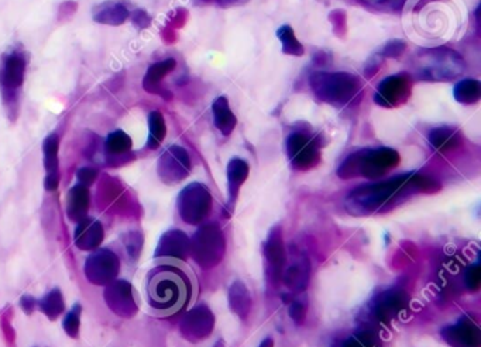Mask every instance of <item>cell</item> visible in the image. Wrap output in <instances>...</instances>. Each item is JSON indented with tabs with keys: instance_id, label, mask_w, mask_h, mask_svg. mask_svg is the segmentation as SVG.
<instances>
[{
	"instance_id": "6da1fadb",
	"label": "cell",
	"mask_w": 481,
	"mask_h": 347,
	"mask_svg": "<svg viewBox=\"0 0 481 347\" xmlns=\"http://www.w3.org/2000/svg\"><path fill=\"white\" fill-rule=\"evenodd\" d=\"M440 184L421 172H407L391 180L361 185L350 192L346 199L347 209L354 215H373L388 212L398 202L415 194H435Z\"/></svg>"
},
{
	"instance_id": "7a4b0ae2",
	"label": "cell",
	"mask_w": 481,
	"mask_h": 347,
	"mask_svg": "<svg viewBox=\"0 0 481 347\" xmlns=\"http://www.w3.org/2000/svg\"><path fill=\"white\" fill-rule=\"evenodd\" d=\"M147 298L158 312H175L189 298V281L180 270L158 267L148 277Z\"/></svg>"
},
{
	"instance_id": "3957f363",
	"label": "cell",
	"mask_w": 481,
	"mask_h": 347,
	"mask_svg": "<svg viewBox=\"0 0 481 347\" xmlns=\"http://www.w3.org/2000/svg\"><path fill=\"white\" fill-rule=\"evenodd\" d=\"M401 157L398 151L389 147L359 150L343 160L338 169L342 180H353L363 177L367 180H378L388 171L398 167Z\"/></svg>"
},
{
	"instance_id": "277c9868",
	"label": "cell",
	"mask_w": 481,
	"mask_h": 347,
	"mask_svg": "<svg viewBox=\"0 0 481 347\" xmlns=\"http://www.w3.org/2000/svg\"><path fill=\"white\" fill-rule=\"evenodd\" d=\"M315 97L332 106L350 104L360 92V80L349 72H315L309 79Z\"/></svg>"
},
{
	"instance_id": "5b68a950",
	"label": "cell",
	"mask_w": 481,
	"mask_h": 347,
	"mask_svg": "<svg viewBox=\"0 0 481 347\" xmlns=\"http://www.w3.org/2000/svg\"><path fill=\"white\" fill-rule=\"evenodd\" d=\"M464 68L461 55L445 47L424 50L415 58V71L426 80H452L461 75Z\"/></svg>"
},
{
	"instance_id": "8992f818",
	"label": "cell",
	"mask_w": 481,
	"mask_h": 347,
	"mask_svg": "<svg viewBox=\"0 0 481 347\" xmlns=\"http://www.w3.org/2000/svg\"><path fill=\"white\" fill-rule=\"evenodd\" d=\"M226 239L217 223L202 225L189 239V255L202 269H213L224 257Z\"/></svg>"
},
{
	"instance_id": "52a82bcc",
	"label": "cell",
	"mask_w": 481,
	"mask_h": 347,
	"mask_svg": "<svg viewBox=\"0 0 481 347\" xmlns=\"http://www.w3.org/2000/svg\"><path fill=\"white\" fill-rule=\"evenodd\" d=\"M212 194L206 185L201 183L187 185L177 198L180 218L188 225H201L212 211Z\"/></svg>"
},
{
	"instance_id": "ba28073f",
	"label": "cell",
	"mask_w": 481,
	"mask_h": 347,
	"mask_svg": "<svg viewBox=\"0 0 481 347\" xmlns=\"http://www.w3.org/2000/svg\"><path fill=\"white\" fill-rule=\"evenodd\" d=\"M191 157L181 146H170L158 158L157 174L166 185H175L191 174Z\"/></svg>"
},
{
	"instance_id": "9c48e42d",
	"label": "cell",
	"mask_w": 481,
	"mask_h": 347,
	"mask_svg": "<svg viewBox=\"0 0 481 347\" xmlns=\"http://www.w3.org/2000/svg\"><path fill=\"white\" fill-rule=\"evenodd\" d=\"M85 277L94 285H108L120 273V260L109 248L94 250L85 262Z\"/></svg>"
},
{
	"instance_id": "30bf717a",
	"label": "cell",
	"mask_w": 481,
	"mask_h": 347,
	"mask_svg": "<svg viewBox=\"0 0 481 347\" xmlns=\"http://www.w3.org/2000/svg\"><path fill=\"white\" fill-rule=\"evenodd\" d=\"M263 257L266 264V280L273 287H277L281 281V276L288 260L285 243L282 239V230L278 225L270 230L263 244Z\"/></svg>"
},
{
	"instance_id": "8fae6325",
	"label": "cell",
	"mask_w": 481,
	"mask_h": 347,
	"mask_svg": "<svg viewBox=\"0 0 481 347\" xmlns=\"http://www.w3.org/2000/svg\"><path fill=\"white\" fill-rule=\"evenodd\" d=\"M408 304V295L403 290H387L373 298L368 312L371 319L385 325L403 315Z\"/></svg>"
},
{
	"instance_id": "7c38bea8",
	"label": "cell",
	"mask_w": 481,
	"mask_h": 347,
	"mask_svg": "<svg viewBox=\"0 0 481 347\" xmlns=\"http://www.w3.org/2000/svg\"><path fill=\"white\" fill-rule=\"evenodd\" d=\"M412 92L410 76L398 73L385 78L374 94V102L382 108H396L408 101Z\"/></svg>"
},
{
	"instance_id": "4fadbf2b",
	"label": "cell",
	"mask_w": 481,
	"mask_h": 347,
	"mask_svg": "<svg viewBox=\"0 0 481 347\" xmlns=\"http://www.w3.org/2000/svg\"><path fill=\"white\" fill-rule=\"evenodd\" d=\"M26 73V59L22 52L13 51L3 58L0 68V88H2L6 104L17 99Z\"/></svg>"
},
{
	"instance_id": "5bb4252c",
	"label": "cell",
	"mask_w": 481,
	"mask_h": 347,
	"mask_svg": "<svg viewBox=\"0 0 481 347\" xmlns=\"http://www.w3.org/2000/svg\"><path fill=\"white\" fill-rule=\"evenodd\" d=\"M287 154L295 169L306 171L320 161L319 144L303 133H292L287 139Z\"/></svg>"
},
{
	"instance_id": "9a60e30c",
	"label": "cell",
	"mask_w": 481,
	"mask_h": 347,
	"mask_svg": "<svg viewBox=\"0 0 481 347\" xmlns=\"http://www.w3.org/2000/svg\"><path fill=\"white\" fill-rule=\"evenodd\" d=\"M215 327V315L206 305H196L189 309L181 320V334L192 341L198 343L208 339Z\"/></svg>"
},
{
	"instance_id": "2e32d148",
	"label": "cell",
	"mask_w": 481,
	"mask_h": 347,
	"mask_svg": "<svg viewBox=\"0 0 481 347\" xmlns=\"http://www.w3.org/2000/svg\"><path fill=\"white\" fill-rule=\"evenodd\" d=\"M103 298L109 309L120 318H131L138 311L133 287L126 280H115L108 284Z\"/></svg>"
},
{
	"instance_id": "e0dca14e",
	"label": "cell",
	"mask_w": 481,
	"mask_h": 347,
	"mask_svg": "<svg viewBox=\"0 0 481 347\" xmlns=\"http://www.w3.org/2000/svg\"><path fill=\"white\" fill-rule=\"evenodd\" d=\"M440 333L445 341L453 347H480L481 344L480 327L468 315L459 319L454 325L443 327Z\"/></svg>"
},
{
	"instance_id": "ac0fdd59",
	"label": "cell",
	"mask_w": 481,
	"mask_h": 347,
	"mask_svg": "<svg viewBox=\"0 0 481 347\" xmlns=\"http://www.w3.org/2000/svg\"><path fill=\"white\" fill-rule=\"evenodd\" d=\"M189 255V237L187 233L178 229L166 232L158 240L154 251L155 258H171V260H187Z\"/></svg>"
},
{
	"instance_id": "d6986e66",
	"label": "cell",
	"mask_w": 481,
	"mask_h": 347,
	"mask_svg": "<svg viewBox=\"0 0 481 347\" xmlns=\"http://www.w3.org/2000/svg\"><path fill=\"white\" fill-rule=\"evenodd\" d=\"M105 239V230L102 223L94 218H85L76 223L73 232V243L79 250L94 251L101 247Z\"/></svg>"
},
{
	"instance_id": "ffe728a7",
	"label": "cell",
	"mask_w": 481,
	"mask_h": 347,
	"mask_svg": "<svg viewBox=\"0 0 481 347\" xmlns=\"http://www.w3.org/2000/svg\"><path fill=\"white\" fill-rule=\"evenodd\" d=\"M281 281L295 294H303L310 281V264L308 258H296L288 267L285 266Z\"/></svg>"
},
{
	"instance_id": "44dd1931",
	"label": "cell",
	"mask_w": 481,
	"mask_h": 347,
	"mask_svg": "<svg viewBox=\"0 0 481 347\" xmlns=\"http://www.w3.org/2000/svg\"><path fill=\"white\" fill-rule=\"evenodd\" d=\"M250 174V167L249 162L245 161L243 158H231L227 164V191H229V204L227 206L233 209V205L238 197L240 190H242L243 184L249 178Z\"/></svg>"
},
{
	"instance_id": "7402d4cb",
	"label": "cell",
	"mask_w": 481,
	"mask_h": 347,
	"mask_svg": "<svg viewBox=\"0 0 481 347\" xmlns=\"http://www.w3.org/2000/svg\"><path fill=\"white\" fill-rule=\"evenodd\" d=\"M89 201H91V195H89L88 187H84L81 184L72 187L66 195L68 219L76 223L85 219L89 211Z\"/></svg>"
},
{
	"instance_id": "603a6c76",
	"label": "cell",
	"mask_w": 481,
	"mask_h": 347,
	"mask_svg": "<svg viewBox=\"0 0 481 347\" xmlns=\"http://www.w3.org/2000/svg\"><path fill=\"white\" fill-rule=\"evenodd\" d=\"M230 311L242 320L247 319L253 306V298L247 285L242 281H234L227 291Z\"/></svg>"
},
{
	"instance_id": "cb8c5ba5",
	"label": "cell",
	"mask_w": 481,
	"mask_h": 347,
	"mask_svg": "<svg viewBox=\"0 0 481 347\" xmlns=\"http://www.w3.org/2000/svg\"><path fill=\"white\" fill-rule=\"evenodd\" d=\"M212 113H213V122L216 129L223 134L229 136L234 130L237 125V118L231 112L229 101L226 97H219L212 104Z\"/></svg>"
},
{
	"instance_id": "d4e9b609",
	"label": "cell",
	"mask_w": 481,
	"mask_h": 347,
	"mask_svg": "<svg viewBox=\"0 0 481 347\" xmlns=\"http://www.w3.org/2000/svg\"><path fill=\"white\" fill-rule=\"evenodd\" d=\"M129 19V9L120 2H106L94 12V20L99 24L122 26Z\"/></svg>"
},
{
	"instance_id": "484cf974",
	"label": "cell",
	"mask_w": 481,
	"mask_h": 347,
	"mask_svg": "<svg viewBox=\"0 0 481 347\" xmlns=\"http://www.w3.org/2000/svg\"><path fill=\"white\" fill-rule=\"evenodd\" d=\"M175 59L168 58L166 61L161 62H157L154 65H151L148 68V71L145 72V76L143 79V85H144V90L148 92H154V94H159V83L161 80L171 72L175 69Z\"/></svg>"
},
{
	"instance_id": "4316f807",
	"label": "cell",
	"mask_w": 481,
	"mask_h": 347,
	"mask_svg": "<svg viewBox=\"0 0 481 347\" xmlns=\"http://www.w3.org/2000/svg\"><path fill=\"white\" fill-rule=\"evenodd\" d=\"M428 140L433 150L439 153H449L460 144V136L449 127H436L431 130Z\"/></svg>"
},
{
	"instance_id": "83f0119b",
	"label": "cell",
	"mask_w": 481,
	"mask_h": 347,
	"mask_svg": "<svg viewBox=\"0 0 481 347\" xmlns=\"http://www.w3.org/2000/svg\"><path fill=\"white\" fill-rule=\"evenodd\" d=\"M454 99L463 105H473L481 98V83L475 79H463L453 90Z\"/></svg>"
},
{
	"instance_id": "f1b7e54d",
	"label": "cell",
	"mask_w": 481,
	"mask_h": 347,
	"mask_svg": "<svg viewBox=\"0 0 481 347\" xmlns=\"http://www.w3.org/2000/svg\"><path fill=\"white\" fill-rule=\"evenodd\" d=\"M148 129H150V133H148L147 147L150 150H155L159 147V144L164 141L166 134H167V126H166L164 116L157 111L151 112L148 115Z\"/></svg>"
},
{
	"instance_id": "f546056e",
	"label": "cell",
	"mask_w": 481,
	"mask_h": 347,
	"mask_svg": "<svg viewBox=\"0 0 481 347\" xmlns=\"http://www.w3.org/2000/svg\"><path fill=\"white\" fill-rule=\"evenodd\" d=\"M38 308L40 311L50 319L55 320L65 309V302L64 297L59 288L51 290L48 294H45L40 301H38Z\"/></svg>"
},
{
	"instance_id": "4dcf8cb0",
	"label": "cell",
	"mask_w": 481,
	"mask_h": 347,
	"mask_svg": "<svg viewBox=\"0 0 481 347\" xmlns=\"http://www.w3.org/2000/svg\"><path fill=\"white\" fill-rule=\"evenodd\" d=\"M58 150H59V137L57 134H50L43 143V154H44V168L47 174H58L59 161H58Z\"/></svg>"
},
{
	"instance_id": "1f68e13d",
	"label": "cell",
	"mask_w": 481,
	"mask_h": 347,
	"mask_svg": "<svg viewBox=\"0 0 481 347\" xmlns=\"http://www.w3.org/2000/svg\"><path fill=\"white\" fill-rule=\"evenodd\" d=\"M277 37L280 38V41L282 44L284 54L294 55V57L303 55V52H305L303 45L298 41V38H296V36L294 33V29L291 26H288V24L281 26L277 30Z\"/></svg>"
},
{
	"instance_id": "d6a6232c",
	"label": "cell",
	"mask_w": 481,
	"mask_h": 347,
	"mask_svg": "<svg viewBox=\"0 0 481 347\" xmlns=\"http://www.w3.org/2000/svg\"><path fill=\"white\" fill-rule=\"evenodd\" d=\"M131 144L133 143L129 134H126L123 130H115L108 136L105 147L110 155H122L130 151Z\"/></svg>"
},
{
	"instance_id": "836d02e7",
	"label": "cell",
	"mask_w": 481,
	"mask_h": 347,
	"mask_svg": "<svg viewBox=\"0 0 481 347\" xmlns=\"http://www.w3.org/2000/svg\"><path fill=\"white\" fill-rule=\"evenodd\" d=\"M81 313H82V306L79 304H75L73 308L64 316L62 327L69 337H73V339L78 337L79 329H81Z\"/></svg>"
},
{
	"instance_id": "e575fe53",
	"label": "cell",
	"mask_w": 481,
	"mask_h": 347,
	"mask_svg": "<svg viewBox=\"0 0 481 347\" xmlns=\"http://www.w3.org/2000/svg\"><path fill=\"white\" fill-rule=\"evenodd\" d=\"M340 347H380L377 336L371 330H361L347 337Z\"/></svg>"
},
{
	"instance_id": "d590c367",
	"label": "cell",
	"mask_w": 481,
	"mask_h": 347,
	"mask_svg": "<svg viewBox=\"0 0 481 347\" xmlns=\"http://www.w3.org/2000/svg\"><path fill=\"white\" fill-rule=\"evenodd\" d=\"M306 311H308V302L305 297L301 298H295L289 302V308H288V313L291 316V319L294 320L295 325L301 326L305 322L306 318Z\"/></svg>"
},
{
	"instance_id": "8d00e7d4",
	"label": "cell",
	"mask_w": 481,
	"mask_h": 347,
	"mask_svg": "<svg viewBox=\"0 0 481 347\" xmlns=\"http://www.w3.org/2000/svg\"><path fill=\"white\" fill-rule=\"evenodd\" d=\"M124 246L129 253V255L136 260L140 255L141 247H143V234L138 232H130L124 237Z\"/></svg>"
},
{
	"instance_id": "74e56055",
	"label": "cell",
	"mask_w": 481,
	"mask_h": 347,
	"mask_svg": "<svg viewBox=\"0 0 481 347\" xmlns=\"http://www.w3.org/2000/svg\"><path fill=\"white\" fill-rule=\"evenodd\" d=\"M464 284L468 291L477 292L481 287V267L478 263L470 266L464 274Z\"/></svg>"
},
{
	"instance_id": "f35d334b",
	"label": "cell",
	"mask_w": 481,
	"mask_h": 347,
	"mask_svg": "<svg viewBox=\"0 0 481 347\" xmlns=\"http://www.w3.org/2000/svg\"><path fill=\"white\" fill-rule=\"evenodd\" d=\"M364 2L375 9H381L387 12H398L405 6L407 0H364Z\"/></svg>"
},
{
	"instance_id": "ab89813d",
	"label": "cell",
	"mask_w": 481,
	"mask_h": 347,
	"mask_svg": "<svg viewBox=\"0 0 481 347\" xmlns=\"http://www.w3.org/2000/svg\"><path fill=\"white\" fill-rule=\"evenodd\" d=\"M405 48H407L405 41H403V40H392V41H388L384 45V48L380 52V55L387 57V58H396V57H399L401 54L405 51Z\"/></svg>"
},
{
	"instance_id": "60d3db41",
	"label": "cell",
	"mask_w": 481,
	"mask_h": 347,
	"mask_svg": "<svg viewBox=\"0 0 481 347\" xmlns=\"http://www.w3.org/2000/svg\"><path fill=\"white\" fill-rule=\"evenodd\" d=\"M76 178L78 183L84 185V187H89L92 185L96 178H98V169L92 168V167H84V168H79L76 172Z\"/></svg>"
},
{
	"instance_id": "b9f144b4",
	"label": "cell",
	"mask_w": 481,
	"mask_h": 347,
	"mask_svg": "<svg viewBox=\"0 0 481 347\" xmlns=\"http://www.w3.org/2000/svg\"><path fill=\"white\" fill-rule=\"evenodd\" d=\"M133 24L137 29H145L150 26V16L144 10H137L133 15Z\"/></svg>"
},
{
	"instance_id": "7bdbcfd3",
	"label": "cell",
	"mask_w": 481,
	"mask_h": 347,
	"mask_svg": "<svg viewBox=\"0 0 481 347\" xmlns=\"http://www.w3.org/2000/svg\"><path fill=\"white\" fill-rule=\"evenodd\" d=\"M59 185V172L58 174H47L44 180V188L50 192L55 191Z\"/></svg>"
},
{
	"instance_id": "ee69618b",
	"label": "cell",
	"mask_w": 481,
	"mask_h": 347,
	"mask_svg": "<svg viewBox=\"0 0 481 347\" xmlns=\"http://www.w3.org/2000/svg\"><path fill=\"white\" fill-rule=\"evenodd\" d=\"M37 304H38V302H37L33 297H30V295H23V297L20 298V306H22V309H23L27 315H31V313H33V311H34V308H36Z\"/></svg>"
},
{
	"instance_id": "f6af8a7d",
	"label": "cell",
	"mask_w": 481,
	"mask_h": 347,
	"mask_svg": "<svg viewBox=\"0 0 481 347\" xmlns=\"http://www.w3.org/2000/svg\"><path fill=\"white\" fill-rule=\"evenodd\" d=\"M216 2L222 8H230V6H236V5L243 3V2H246V0H216Z\"/></svg>"
},
{
	"instance_id": "bcb514c9",
	"label": "cell",
	"mask_w": 481,
	"mask_h": 347,
	"mask_svg": "<svg viewBox=\"0 0 481 347\" xmlns=\"http://www.w3.org/2000/svg\"><path fill=\"white\" fill-rule=\"evenodd\" d=\"M259 347H274V340L271 337H266L260 344Z\"/></svg>"
},
{
	"instance_id": "7dc6e473",
	"label": "cell",
	"mask_w": 481,
	"mask_h": 347,
	"mask_svg": "<svg viewBox=\"0 0 481 347\" xmlns=\"http://www.w3.org/2000/svg\"><path fill=\"white\" fill-rule=\"evenodd\" d=\"M213 347H224V341L223 340H217Z\"/></svg>"
}]
</instances>
